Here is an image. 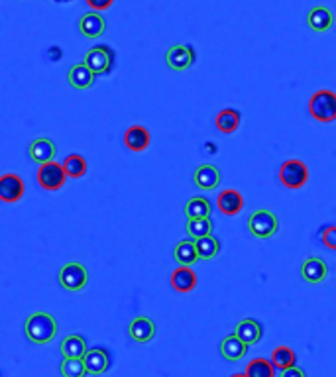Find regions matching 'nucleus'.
Returning <instances> with one entry per match:
<instances>
[{"instance_id": "obj_11", "label": "nucleus", "mask_w": 336, "mask_h": 377, "mask_svg": "<svg viewBox=\"0 0 336 377\" xmlns=\"http://www.w3.org/2000/svg\"><path fill=\"white\" fill-rule=\"evenodd\" d=\"M24 191H26V187L18 175L6 173L0 177V199L4 203H18L24 197Z\"/></svg>"}, {"instance_id": "obj_18", "label": "nucleus", "mask_w": 336, "mask_h": 377, "mask_svg": "<svg viewBox=\"0 0 336 377\" xmlns=\"http://www.w3.org/2000/svg\"><path fill=\"white\" fill-rule=\"evenodd\" d=\"M95 73L89 69L85 63H77L73 65L71 69H69V73H67V81H69V85L77 89V91H87L93 86L95 83Z\"/></svg>"}, {"instance_id": "obj_22", "label": "nucleus", "mask_w": 336, "mask_h": 377, "mask_svg": "<svg viewBox=\"0 0 336 377\" xmlns=\"http://www.w3.org/2000/svg\"><path fill=\"white\" fill-rule=\"evenodd\" d=\"M30 157L36 163H47L54 162L55 157V144L49 138H38L32 141L30 146Z\"/></svg>"}, {"instance_id": "obj_6", "label": "nucleus", "mask_w": 336, "mask_h": 377, "mask_svg": "<svg viewBox=\"0 0 336 377\" xmlns=\"http://www.w3.org/2000/svg\"><path fill=\"white\" fill-rule=\"evenodd\" d=\"M66 181L67 173L61 163L47 162L38 167V183L45 191H59V189H63Z\"/></svg>"}, {"instance_id": "obj_17", "label": "nucleus", "mask_w": 336, "mask_h": 377, "mask_svg": "<svg viewBox=\"0 0 336 377\" xmlns=\"http://www.w3.org/2000/svg\"><path fill=\"white\" fill-rule=\"evenodd\" d=\"M83 360H85V366L91 376H100V374L109 371L110 356L105 348H91Z\"/></svg>"}, {"instance_id": "obj_36", "label": "nucleus", "mask_w": 336, "mask_h": 377, "mask_svg": "<svg viewBox=\"0 0 336 377\" xmlns=\"http://www.w3.org/2000/svg\"><path fill=\"white\" fill-rule=\"evenodd\" d=\"M230 377H248V376H246V374H234V376Z\"/></svg>"}, {"instance_id": "obj_14", "label": "nucleus", "mask_w": 336, "mask_h": 377, "mask_svg": "<svg viewBox=\"0 0 336 377\" xmlns=\"http://www.w3.org/2000/svg\"><path fill=\"white\" fill-rule=\"evenodd\" d=\"M335 22V14H333L330 8H326V6H314V8H311L309 14H307V24H309V28H311L313 32H328Z\"/></svg>"}, {"instance_id": "obj_16", "label": "nucleus", "mask_w": 336, "mask_h": 377, "mask_svg": "<svg viewBox=\"0 0 336 377\" xmlns=\"http://www.w3.org/2000/svg\"><path fill=\"white\" fill-rule=\"evenodd\" d=\"M220 354H222V357H227L228 362H238L248 354V344L234 332L220 342Z\"/></svg>"}, {"instance_id": "obj_7", "label": "nucleus", "mask_w": 336, "mask_h": 377, "mask_svg": "<svg viewBox=\"0 0 336 377\" xmlns=\"http://www.w3.org/2000/svg\"><path fill=\"white\" fill-rule=\"evenodd\" d=\"M112 61H114V54L110 52L109 45H97V47L89 49L87 54H85V59H83V63L87 65L95 75H107V73H110Z\"/></svg>"}, {"instance_id": "obj_33", "label": "nucleus", "mask_w": 336, "mask_h": 377, "mask_svg": "<svg viewBox=\"0 0 336 377\" xmlns=\"http://www.w3.org/2000/svg\"><path fill=\"white\" fill-rule=\"evenodd\" d=\"M323 244H325V248L336 249V226H328L323 232Z\"/></svg>"}, {"instance_id": "obj_26", "label": "nucleus", "mask_w": 336, "mask_h": 377, "mask_svg": "<svg viewBox=\"0 0 336 377\" xmlns=\"http://www.w3.org/2000/svg\"><path fill=\"white\" fill-rule=\"evenodd\" d=\"M270 360L271 364L275 366V369H280V371L297 366V356H295V352H293L289 346H277V348L273 350Z\"/></svg>"}, {"instance_id": "obj_35", "label": "nucleus", "mask_w": 336, "mask_h": 377, "mask_svg": "<svg viewBox=\"0 0 336 377\" xmlns=\"http://www.w3.org/2000/svg\"><path fill=\"white\" fill-rule=\"evenodd\" d=\"M280 377H307L305 376V371L301 369V367H289V369H283L282 376Z\"/></svg>"}, {"instance_id": "obj_5", "label": "nucleus", "mask_w": 336, "mask_h": 377, "mask_svg": "<svg viewBox=\"0 0 336 377\" xmlns=\"http://www.w3.org/2000/svg\"><path fill=\"white\" fill-rule=\"evenodd\" d=\"M280 181L285 189H303L309 181V167L301 160H287L280 167Z\"/></svg>"}, {"instance_id": "obj_4", "label": "nucleus", "mask_w": 336, "mask_h": 377, "mask_svg": "<svg viewBox=\"0 0 336 377\" xmlns=\"http://www.w3.org/2000/svg\"><path fill=\"white\" fill-rule=\"evenodd\" d=\"M89 271L79 261H69L59 270V285L69 293H79L87 287Z\"/></svg>"}, {"instance_id": "obj_28", "label": "nucleus", "mask_w": 336, "mask_h": 377, "mask_svg": "<svg viewBox=\"0 0 336 377\" xmlns=\"http://www.w3.org/2000/svg\"><path fill=\"white\" fill-rule=\"evenodd\" d=\"M244 374L248 377H275V366L268 357H254Z\"/></svg>"}, {"instance_id": "obj_30", "label": "nucleus", "mask_w": 336, "mask_h": 377, "mask_svg": "<svg viewBox=\"0 0 336 377\" xmlns=\"http://www.w3.org/2000/svg\"><path fill=\"white\" fill-rule=\"evenodd\" d=\"M61 376L63 377H85L89 376V369L85 366L83 357H63L61 362Z\"/></svg>"}, {"instance_id": "obj_12", "label": "nucleus", "mask_w": 336, "mask_h": 377, "mask_svg": "<svg viewBox=\"0 0 336 377\" xmlns=\"http://www.w3.org/2000/svg\"><path fill=\"white\" fill-rule=\"evenodd\" d=\"M79 30H81V33H83L85 38H89V40H97V38H100V36L105 33V30H107V22L100 16V12H85V14L81 16V20H79Z\"/></svg>"}, {"instance_id": "obj_9", "label": "nucleus", "mask_w": 336, "mask_h": 377, "mask_svg": "<svg viewBox=\"0 0 336 377\" xmlns=\"http://www.w3.org/2000/svg\"><path fill=\"white\" fill-rule=\"evenodd\" d=\"M155 323L150 316H136L128 324V336L136 344H148L155 338Z\"/></svg>"}, {"instance_id": "obj_1", "label": "nucleus", "mask_w": 336, "mask_h": 377, "mask_svg": "<svg viewBox=\"0 0 336 377\" xmlns=\"http://www.w3.org/2000/svg\"><path fill=\"white\" fill-rule=\"evenodd\" d=\"M24 332L28 336V340L33 344L45 346L49 342H54L55 334H57V323L49 313H33L26 318L24 324Z\"/></svg>"}, {"instance_id": "obj_21", "label": "nucleus", "mask_w": 336, "mask_h": 377, "mask_svg": "<svg viewBox=\"0 0 336 377\" xmlns=\"http://www.w3.org/2000/svg\"><path fill=\"white\" fill-rule=\"evenodd\" d=\"M171 287L177 293H191L197 287L195 271L187 266H181L171 273Z\"/></svg>"}, {"instance_id": "obj_23", "label": "nucleus", "mask_w": 336, "mask_h": 377, "mask_svg": "<svg viewBox=\"0 0 336 377\" xmlns=\"http://www.w3.org/2000/svg\"><path fill=\"white\" fill-rule=\"evenodd\" d=\"M236 334H238L248 346H254L261 340L264 328H261V324L258 323V321H254V318H244V321H240V323L236 324Z\"/></svg>"}, {"instance_id": "obj_13", "label": "nucleus", "mask_w": 336, "mask_h": 377, "mask_svg": "<svg viewBox=\"0 0 336 377\" xmlns=\"http://www.w3.org/2000/svg\"><path fill=\"white\" fill-rule=\"evenodd\" d=\"M220 169H218L217 165H213V163H203V165H199L193 173V181L199 189H203V191H213V189H217L218 185H220Z\"/></svg>"}, {"instance_id": "obj_3", "label": "nucleus", "mask_w": 336, "mask_h": 377, "mask_svg": "<svg viewBox=\"0 0 336 377\" xmlns=\"http://www.w3.org/2000/svg\"><path fill=\"white\" fill-rule=\"evenodd\" d=\"M248 230L250 234L256 236L258 240H268V238L275 236V232L280 230V220L271 210L260 208V210L250 215Z\"/></svg>"}, {"instance_id": "obj_20", "label": "nucleus", "mask_w": 336, "mask_h": 377, "mask_svg": "<svg viewBox=\"0 0 336 377\" xmlns=\"http://www.w3.org/2000/svg\"><path fill=\"white\" fill-rule=\"evenodd\" d=\"M174 258L179 266H187V268L195 266L197 261L201 259V256H199V249H197L195 240H193V238H191V240H181V242L175 246Z\"/></svg>"}, {"instance_id": "obj_8", "label": "nucleus", "mask_w": 336, "mask_h": 377, "mask_svg": "<svg viewBox=\"0 0 336 377\" xmlns=\"http://www.w3.org/2000/svg\"><path fill=\"white\" fill-rule=\"evenodd\" d=\"M195 59V49L187 43H175L165 54V63L174 71H185V69L193 67Z\"/></svg>"}, {"instance_id": "obj_29", "label": "nucleus", "mask_w": 336, "mask_h": 377, "mask_svg": "<svg viewBox=\"0 0 336 377\" xmlns=\"http://www.w3.org/2000/svg\"><path fill=\"white\" fill-rule=\"evenodd\" d=\"M185 228H187V234L193 240L213 234V222H211L208 216H205V218H187V226Z\"/></svg>"}, {"instance_id": "obj_19", "label": "nucleus", "mask_w": 336, "mask_h": 377, "mask_svg": "<svg viewBox=\"0 0 336 377\" xmlns=\"http://www.w3.org/2000/svg\"><path fill=\"white\" fill-rule=\"evenodd\" d=\"M217 205L218 210H220L222 215L236 216L238 213H242V208H244V199H242V194H240L238 191L227 189V191H222V193L218 194Z\"/></svg>"}, {"instance_id": "obj_32", "label": "nucleus", "mask_w": 336, "mask_h": 377, "mask_svg": "<svg viewBox=\"0 0 336 377\" xmlns=\"http://www.w3.org/2000/svg\"><path fill=\"white\" fill-rule=\"evenodd\" d=\"M63 167H66L67 177H71V179H81V177L87 173V162H85V157L79 155V153L67 155V160L63 162Z\"/></svg>"}, {"instance_id": "obj_27", "label": "nucleus", "mask_w": 336, "mask_h": 377, "mask_svg": "<svg viewBox=\"0 0 336 377\" xmlns=\"http://www.w3.org/2000/svg\"><path fill=\"white\" fill-rule=\"evenodd\" d=\"M183 213L187 218H205L211 216V201L205 197H193L185 203Z\"/></svg>"}, {"instance_id": "obj_15", "label": "nucleus", "mask_w": 336, "mask_h": 377, "mask_svg": "<svg viewBox=\"0 0 336 377\" xmlns=\"http://www.w3.org/2000/svg\"><path fill=\"white\" fill-rule=\"evenodd\" d=\"M150 132L140 126V124H134L130 128L126 130V134H124V144H126V148L134 153H140V151H146L150 148Z\"/></svg>"}, {"instance_id": "obj_34", "label": "nucleus", "mask_w": 336, "mask_h": 377, "mask_svg": "<svg viewBox=\"0 0 336 377\" xmlns=\"http://www.w3.org/2000/svg\"><path fill=\"white\" fill-rule=\"evenodd\" d=\"M87 2V6L91 10H97V12H105L109 10L110 6L114 4V0H85Z\"/></svg>"}, {"instance_id": "obj_25", "label": "nucleus", "mask_w": 336, "mask_h": 377, "mask_svg": "<svg viewBox=\"0 0 336 377\" xmlns=\"http://www.w3.org/2000/svg\"><path fill=\"white\" fill-rule=\"evenodd\" d=\"M215 126L222 134H234L240 126V112L234 108H224L220 110L215 118Z\"/></svg>"}, {"instance_id": "obj_24", "label": "nucleus", "mask_w": 336, "mask_h": 377, "mask_svg": "<svg viewBox=\"0 0 336 377\" xmlns=\"http://www.w3.org/2000/svg\"><path fill=\"white\" fill-rule=\"evenodd\" d=\"M87 352V340L83 336L69 334L61 342V356L63 357H85Z\"/></svg>"}, {"instance_id": "obj_10", "label": "nucleus", "mask_w": 336, "mask_h": 377, "mask_svg": "<svg viewBox=\"0 0 336 377\" xmlns=\"http://www.w3.org/2000/svg\"><path fill=\"white\" fill-rule=\"evenodd\" d=\"M301 277L311 285H319L328 277V266L323 258L311 256L301 263Z\"/></svg>"}, {"instance_id": "obj_2", "label": "nucleus", "mask_w": 336, "mask_h": 377, "mask_svg": "<svg viewBox=\"0 0 336 377\" xmlns=\"http://www.w3.org/2000/svg\"><path fill=\"white\" fill-rule=\"evenodd\" d=\"M309 114L316 122H335L336 120V93L330 89H321L309 98Z\"/></svg>"}, {"instance_id": "obj_31", "label": "nucleus", "mask_w": 336, "mask_h": 377, "mask_svg": "<svg viewBox=\"0 0 336 377\" xmlns=\"http://www.w3.org/2000/svg\"><path fill=\"white\" fill-rule=\"evenodd\" d=\"M195 244L201 259H215L218 256V252H220V242H218V238H215L213 234H211V236L197 238Z\"/></svg>"}]
</instances>
